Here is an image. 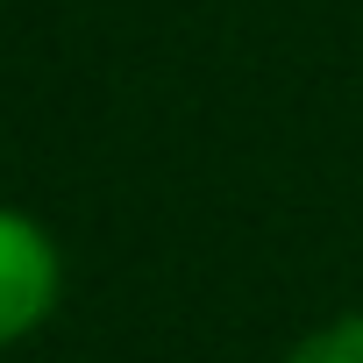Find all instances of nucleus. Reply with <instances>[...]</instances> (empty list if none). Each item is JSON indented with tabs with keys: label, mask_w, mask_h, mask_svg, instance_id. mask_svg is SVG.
<instances>
[{
	"label": "nucleus",
	"mask_w": 363,
	"mask_h": 363,
	"mask_svg": "<svg viewBox=\"0 0 363 363\" xmlns=\"http://www.w3.org/2000/svg\"><path fill=\"white\" fill-rule=\"evenodd\" d=\"M65 306V242L29 214L0 200V349L36 342Z\"/></svg>",
	"instance_id": "nucleus-1"
},
{
	"label": "nucleus",
	"mask_w": 363,
	"mask_h": 363,
	"mask_svg": "<svg viewBox=\"0 0 363 363\" xmlns=\"http://www.w3.org/2000/svg\"><path fill=\"white\" fill-rule=\"evenodd\" d=\"M285 363H363V306L328 313L320 328H306V335L285 349Z\"/></svg>",
	"instance_id": "nucleus-2"
}]
</instances>
